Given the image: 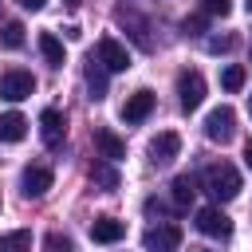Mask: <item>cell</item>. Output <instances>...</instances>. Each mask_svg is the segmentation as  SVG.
<instances>
[{
	"mask_svg": "<svg viewBox=\"0 0 252 252\" xmlns=\"http://www.w3.org/2000/svg\"><path fill=\"white\" fill-rule=\"evenodd\" d=\"M205 189H209V197L220 205V201H232L236 193H240V173H236V165H228V161H213L209 169H205Z\"/></svg>",
	"mask_w": 252,
	"mask_h": 252,
	"instance_id": "6da1fadb",
	"label": "cell"
},
{
	"mask_svg": "<svg viewBox=\"0 0 252 252\" xmlns=\"http://www.w3.org/2000/svg\"><path fill=\"white\" fill-rule=\"evenodd\" d=\"M32 91H35V75H32V71L12 67V71H4V75H0V98H8V102L28 98Z\"/></svg>",
	"mask_w": 252,
	"mask_h": 252,
	"instance_id": "7a4b0ae2",
	"label": "cell"
},
{
	"mask_svg": "<svg viewBox=\"0 0 252 252\" xmlns=\"http://www.w3.org/2000/svg\"><path fill=\"white\" fill-rule=\"evenodd\" d=\"M205 134H209V142H232V134H236V110L232 106H213L209 110V118H205Z\"/></svg>",
	"mask_w": 252,
	"mask_h": 252,
	"instance_id": "3957f363",
	"label": "cell"
},
{
	"mask_svg": "<svg viewBox=\"0 0 252 252\" xmlns=\"http://www.w3.org/2000/svg\"><path fill=\"white\" fill-rule=\"evenodd\" d=\"M177 102H181L185 114L205 102V79H201V71H181L177 75Z\"/></svg>",
	"mask_w": 252,
	"mask_h": 252,
	"instance_id": "277c9868",
	"label": "cell"
},
{
	"mask_svg": "<svg viewBox=\"0 0 252 252\" xmlns=\"http://www.w3.org/2000/svg\"><path fill=\"white\" fill-rule=\"evenodd\" d=\"M91 55H94L106 71H126V67H130V51H126L114 35H102V39L94 43V51H91Z\"/></svg>",
	"mask_w": 252,
	"mask_h": 252,
	"instance_id": "5b68a950",
	"label": "cell"
},
{
	"mask_svg": "<svg viewBox=\"0 0 252 252\" xmlns=\"http://www.w3.org/2000/svg\"><path fill=\"white\" fill-rule=\"evenodd\" d=\"M142 244H146V252H177V244H181V228L177 224H154V228H146V236H142Z\"/></svg>",
	"mask_w": 252,
	"mask_h": 252,
	"instance_id": "8992f818",
	"label": "cell"
},
{
	"mask_svg": "<svg viewBox=\"0 0 252 252\" xmlns=\"http://www.w3.org/2000/svg\"><path fill=\"white\" fill-rule=\"evenodd\" d=\"M39 134H43V146L47 150H59L63 138H67V118L59 110H43L39 114Z\"/></svg>",
	"mask_w": 252,
	"mask_h": 252,
	"instance_id": "52a82bcc",
	"label": "cell"
},
{
	"mask_svg": "<svg viewBox=\"0 0 252 252\" xmlns=\"http://www.w3.org/2000/svg\"><path fill=\"white\" fill-rule=\"evenodd\" d=\"M197 228H201L205 236H220V240H224V236L232 232V220L220 213V205H205V209L197 213Z\"/></svg>",
	"mask_w": 252,
	"mask_h": 252,
	"instance_id": "ba28073f",
	"label": "cell"
},
{
	"mask_svg": "<svg viewBox=\"0 0 252 252\" xmlns=\"http://www.w3.org/2000/svg\"><path fill=\"white\" fill-rule=\"evenodd\" d=\"M177 150H181V138H177L173 130H161V134L150 142V161H154V165H169V161L177 158Z\"/></svg>",
	"mask_w": 252,
	"mask_h": 252,
	"instance_id": "9c48e42d",
	"label": "cell"
},
{
	"mask_svg": "<svg viewBox=\"0 0 252 252\" xmlns=\"http://www.w3.org/2000/svg\"><path fill=\"white\" fill-rule=\"evenodd\" d=\"M51 169L47 165H28L24 169V177H20V185H24V197H43L47 189H51Z\"/></svg>",
	"mask_w": 252,
	"mask_h": 252,
	"instance_id": "30bf717a",
	"label": "cell"
},
{
	"mask_svg": "<svg viewBox=\"0 0 252 252\" xmlns=\"http://www.w3.org/2000/svg\"><path fill=\"white\" fill-rule=\"evenodd\" d=\"M122 232H126V224L114 220V217H98V220L91 224V240H94V244H118Z\"/></svg>",
	"mask_w": 252,
	"mask_h": 252,
	"instance_id": "8fae6325",
	"label": "cell"
},
{
	"mask_svg": "<svg viewBox=\"0 0 252 252\" xmlns=\"http://www.w3.org/2000/svg\"><path fill=\"white\" fill-rule=\"evenodd\" d=\"M150 110H154V91H134L126 98V106H122V118L126 122H142Z\"/></svg>",
	"mask_w": 252,
	"mask_h": 252,
	"instance_id": "7c38bea8",
	"label": "cell"
},
{
	"mask_svg": "<svg viewBox=\"0 0 252 252\" xmlns=\"http://www.w3.org/2000/svg\"><path fill=\"white\" fill-rule=\"evenodd\" d=\"M94 150H98V158H106V161L126 158V142H122L118 134H110V130H94Z\"/></svg>",
	"mask_w": 252,
	"mask_h": 252,
	"instance_id": "4fadbf2b",
	"label": "cell"
},
{
	"mask_svg": "<svg viewBox=\"0 0 252 252\" xmlns=\"http://www.w3.org/2000/svg\"><path fill=\"white\" fill-rule=\"evenodd\" d=\"M24 134H28V118L24 114H16V110L0 114V142H20Z\"/></svg>",
	"mask_w": 252,
	"mask_h": 252,
	"instance_id": "5bb4252c",
	"label": "cell"
},
{
	"mask_svg": "<svg viewBox=\"0 0 252 252\" xmlns=\"http://www.w3.org/2000/svg\"><path fill=\"white\" fill-rule=\"evenodd\" d=\"M83 75H87L91 98H102V94H106V75H110V71H106V67H102V63H98V59L91 55V59H87V71H83Z\"/></svg>",
	"mask_w": 252,
	"mask_h": 252,
	"instance_id": "9a60e30c",
	"label": "cell"
},
{
	"mask_svg": "<svg viewBox=\"0 0 252 252\" xmlns=\"http://www.w3.org/2000/svg\"><path fill=\"white\" fill-rule=\"evenodd\" d=\"M87 173H91V181H94V185H102V189H118V169H114L106 158H102V161H91V169H87Z\"/></svg>",
	"mask_w": 252,
	"mask_h": 252,
	"instance_id": "2e32d148",
	"label": "cell"
},
{
	"mask_svg": "<svg viewBox=\"0 0 252 252\" xmlns=\"http://www.w3.org/2000/svg\"><path fill=\"white\" fill-rule=\"evenodd\" d=\"M39 51H43V59L51 67H63V43H59L55 32H39Z\"/></svg>",
	"mask_w": 252,
	"mask_h": 252,
	"instance_id": "e0dca14e",
	"label": "cell"
},
{
	"mask_svg": "<svg viewBox=\"0 0 252 252\" xmlns=\"http://www.w3.org/2000/svg\"><path fill=\"white\" fill-rule=\"evenodd\" d=\"M193 193H197V185H193L189 173L173 177V205H177V209H189V205H193Z\"/></svg>",
	"mask_w": 252,
	"mask_h": 252,
	"instance_id": "ac0fdd59",
	"label": "cell"
},
{
	"mask_svg": "<svg viewBox=\"0 0 252 252\" xmlns=\"http://www.w3.org/2000/svg\"><path fill=\"white\" fill-rule=\"evenodd\" d=\"M0 252H32V232H28V228L4 232V236H0Z\"/></svg>",
	"mask_w": 252,
	"mask_h": 252,
	"instance_id": "d6986e66",
	"label": "cell"
},
{
	"mask_svg": "<svg viewBox=\"0 0 252 252\" xmlns=\"http://www.w3.org/2000/svg\"><path fill=\"white\" fill-rule=\"evenodd\" d=\"M0 47H8V51L24 47V24H20V20H8V24L0 28Z\"/></svg>",
	"mask_w": 252,
	"mask_h": 252,
	"instance_id": "ffe728a7",
	"label": "cell"
},
{
	"mask_svg": "<svg viewBox=\"0 0 252 252\" xmlns=\"http://www.w3.org/2000/svg\"><path fill=\"white\" fill-rule=\"evenodd\" d=\"M220 83H224V91H240L244 87V67H224V75H220Z\"/></svg>",
	"mask_w": 252,
	"mask_h": 252,
	"instance_id": "44dd1931",
	"label": "cell"
},
{
	"mask_svg": "<svg viewBox=\"0 0 252 252\" xmlns=\"http://www.w3.org/2000/svg\"><path fill=\"white\" fill-rule=\"evenodd\" d=\"M205 24H209V16H205V12H201V16H185V20H181V32H185V35H201V32H205Z\"/></svg>",
	"mask_w": 252,
	"mask_h": 252,
	"instance_id": "7402d4cb",
	"label": "cell"
},
{
	"mask_svg": "<svg viewBox=\"0 0 252 252\" xmlns=\"http://www.w3.org/2000/svg\"><path fill=\"white\" fill-rule=\"evenodd\" d=\"M201 12H205V16H228L232 4H228V0H201Z\"/></svg>",
	"mask_w": 252,
	"mask_h": 252,
	"instance_id": "603a6c76",
	"label": "cell"
},
{
	"mask_svg": "<svg viewBox=\"0 0 252 252\" xmlns=\"http://www.w3.org/2000/svg\"><path fill=\"white\" fill-rule=\"evenodd\" d=\"M232 43H236V39H232V35H209V43H205V47H209V51H213V55H220V51H228V47H232Z\"/></svg>",
	"mask_w": 252,
	"mask_h": 252,
	"instance_id": "cb8c5ba5",
	"label": "cell"
},
{
	"mask_svg": "<svg viewBox=\"0 0 252 252\" xmlns=\"http://www.w3.org/2000/svg\"><path fill=\"white\" fill-rule=\"evenodd\" d=\"M47 248H51V252H71V240L59 236V232H51V236H47Z\"/></svg>",
	"mask_w": 252,
	"mask_h": 252,
	"instance_id": "d4e9b609",
	"label": "cell"
},
{
	"mask_svg": "<svg viewBox=\"0 0 252 252\" xmlns=\"http://www.w3.org/2000/svg\"><path fill=\"white\" fill-rule=\"evenodd\" d=\"M47 0H20V8H28V12H39Z\"/></svg>",
	"mask_w": 252,
	"mask_h": 252,
	"instance_id": "484cf974",
	"label": "cell"
},
{
	"mask_svg": "<svg viewBox=\"0 0 252 252\" xmlns=\"http://www.w3.org/2000/svg\"><path fill=\"white\" fill-rule=\"evenodd\" d=\"M244 161H248V169H252V142L244 146Z\"/></svg>",
	"mask_w": 252,
	"mask_h": 252,
	"instance_id": "4316f807",
	"label": "cell"
},
{
	"mask_svg": "<svg viewBox=\"0 0 252 252\" xmlns=\"http://www.w3.org/2000/svg\"><path fill=\"white\" fill-rule=\"evenodd\" d=\"M63 4H71V8H79V4H83V0H63Z\"/></svg>",
	"mask_w": 252,
	"mask_h": 252,
	"instance_id": "83f0119b",
	"label": "cell"
},
{
	"mask_svg": "<svg viewBox=\"0 0 252 252\" xmlns=\"http://www.w3.org/2000/svg\"><path fill=\"white\" fill-rule=\"evenodd\" d=\"M248 114H252V94H248Z\"/></svg>",
	"mask_w": 252,
	"mask_h": 252,
	"instance_id": "f1b7e54d",
	"label": "cell"
},
{
	"mask_svg": "<svg viewBox=\"0 0 252 252\" xmlns=\"http://www.w3.org/2000/svg\"><path fill=\"white\" fill-rule=\"evenodd\" d=\"M244 4H248V12H252V0H244Z\"/></svg>",
	"mask_w": 252,
	"mask_h": 252,
	"instance_id": "f546056e",
	"label": "cell"
}]
</instances>
